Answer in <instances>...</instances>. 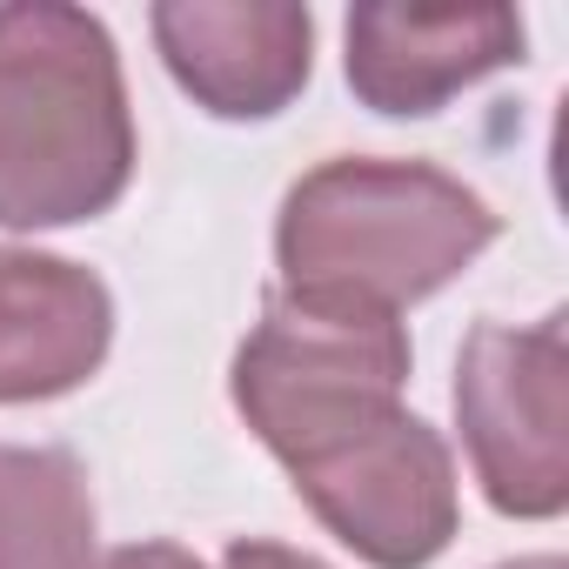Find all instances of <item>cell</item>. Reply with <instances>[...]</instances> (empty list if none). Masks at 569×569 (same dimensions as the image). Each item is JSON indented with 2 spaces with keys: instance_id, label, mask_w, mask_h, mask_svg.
I'll use <instances>...</instances> for the list:
<instances>
[{
  "instance_id": "cell-11",
  "label": "cell",
  "mask_w": 569,
  "mask_h": 569,
  "mask_svg": "<svg viewBox=\"0 0 569 569\" xmlns=\"http://www.w3.org/2000/svg\"><path fill=\"white\" fill-rule=\"evenodd\" d=\"M101 569H208V562L181 542H121L114 556H101Z\"/></svg>"
},
{
  "instance_id": "cell-4",
  "label": "cell",
  "mask_w": 569,
  "mask_h": 569,
  "mask_svg": "<svg viewBox=\"0 0 569 569\" xmlns=\"http://www.w3.org/2000/svg\"><path fill=\"white\" fill-rule=\"evenodd\" d=\"M456 422L496 516L569 509V336L542 322H476L456 356Z\"/></svg>"
},
{
  "instance_id": "cell-5",
  "label": "cell",
  "mask_w": 569,
  "mask_h": 569,
  "mask_svg": "<svg viewBox=\"0 0 569 569\" xmlns=\"http://www.w3.org/2000/svg\"><path fill=\"white\" fill-rule=\"evenodd\" d=\"M289 482L316 522L369 569H429L462 529L456 456L409 402L289 462Z\"/></svg>"
},
{
  "instance_id": "cell-10",
  "label": "cell",
  "mask_w": 569,
  "mask_h": 569,
  "mask_svg": "<svg viewBox=\"0 0 569 569\" xmlns=\"http://www.w3.org/2000/svg\"><path fill=\"white\" fill-rule=\"evenodd\" d=\"M221 569H329V562L309 549H289V542H268V536H241V542H228Z\"/></svg>"
},
{
  "instance_id": "cell-6",
  "label": "cell",
  "mask_w": 569,
  "mask_h": 569,
  "mask_svg": "<svg viewBox=\"0 0 569 569\" xmlns=\"http://www.w3.org/2000/svg\"><path fill=\"white\" fill-rule=\"evenodd\" d=\"M148 28L174 88L214 121H274L316 74V14L296 0H161Z\"/></svg>"
},
{
  "instance_id": "cell-1",
  "label": "cell",
  "mask_w": 569,
  "mask_h": 569,
  "mask_svg": "<svg viewBox=\"0 0 569 569\" xmlns=\"http://www.w3.org/2000/svg\"><path fill=\"white\" fill-rule=\"evenodd\" d=\"M134 181V108L101 14L68 0L0 8V228H74Z\"/></svg>"
},
{
  "instance_id": "cell-12",
  "label": "cell",
  "mask_w": 569,
  "mask_h": 569,
  "mask_svg": "<svg viewBox=\"0 0 569 569\" xmlns=\"http://www.w3.org/2000/svg\"><path fill=\"white\" fill-rule=\"evenodd\" d=\"M496 569H569L562 556H516V562H496Z\"/></svg>"
},
{
  "instance_id": "cell-7",
  "label": "cell",
  "mask_w": 569,
  "mask_h": 569,
  "mask_svg": "<svg viewBox=\"0 0 569 569\" xmlns=\"http://www.w3.org/2000/svg\"><path fill=\"white\" fill-rule=\"evenodd\" d=\"M349 88L369 114L389 121H422L442 114L462 88H476L496 68H516L529 48V28L516 8H402V0H376V8L349 14Z\"/></svg>"
},
{
  "instance_id": "cell-2",
  "label": "cell",
  "mask_w": 569,
  "mask_h": 569,
  "mask_svg": "<svg viewBox=\"0 0 569 569\" xmlns=\"http://www.w3.org/2000/svg\"><path fill=\"white\" fill-rule=\"evenodd\" d=\"M496 208L449 168L389 154H329L274 214L281 289L402 316L496 241Z\"/></svg>"
},
{
  "instance_id": "cell-3",
  "label": "cell",
  "mask_w": 569,
  "mask_h": 569,
  "mask_svg": "<svg viewBox=\"0 0 569 569\" xmlns=\"http://www.w3.org/2000/svg\"><path fill=\"white\" fill-rule=\"evenodd\" d=\"M409 329L402 316L274 289L248 342L234 349L228 396L241 422L261 436V449L289 469L316 456L322 442H342L389 409H402L409 389Z\"/></svg>"
},
{
  "instance_id": "cell-8",
  "label": "cell",
  "mask_w": 569,
  "mask_h": 569,
  "mask_svg": "<svg viewBox=\"0 0 569 569\" xmlns=\"http://www.w3.org/2000/svg\"><path fill=\"white\" fill-rule=\"evenodd\" d=\"M114 342L108 281L68 254L0 248V409L54 402L94 382Z\"/></svg>"
},
{
  "instance_id": "cell-9",
  "label": "cell",
  "mask_w": 569,
  "mask_h": 569,
  "mask_svg": "<svg viewBox=\"0 0 569 569\" xmlns=\"http://www.w3.org/2000/svg\"><path fill=\"white\" fill-rule=\"evenodd\" d=\"M0 569H101L94 489L68 449L0 442Z\"/></svg>"
}]
</instances>
